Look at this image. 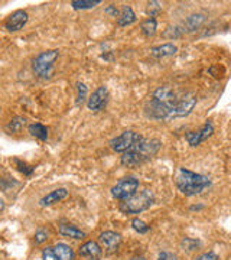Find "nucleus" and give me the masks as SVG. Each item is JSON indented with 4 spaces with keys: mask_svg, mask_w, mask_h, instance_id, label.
I'll return each instance as SVG.
<instances>
[{
    "mask_svg": "<svg viewBox=\"0 0 231 260\" xmlns=\"http://www.w3.org/2000/svg\"><path fill=\"white\" fill-rule=\"evenodd\" d=\"M29 133H30L34 138L42 140V142H45V140L48 139V129H46L44 124H41V123H32V124L29 126Z\"/></svg>",
    "mask_w": 231,
    "mask_h": 260,
    "instance_id": "6ab92c4d",
    "label": "nucleus"
},
{
    "mask_svg": "<svg viewBox=\"0 0 231 260\" xmlns=\"http://www.w3.org/2000/svg\"><path fill=\"white\" fill-rule=\"evenodd\" d=\"M160 10H162V3L160 2H156V0H152V2H149L148 3V15L150 18H155L156 15L160 13Z\"/></svg>",
    "mask_w": 231,
    "mask_h": 260,
    "instance_id": "393cba45",
    "label": "nucleus"
},
{
    "mask_svg": "<svg viewBox=\"0 0 231 260\" xmlns=\"http://www.w3.org/2000/svg\"><path fill=\"white\" fill-rule=\"evenodd\" d=\"M106 13H107V15H110V16H113V18H119V16H120V10L117 9L114 5L107 6V8H106Z\"/></svg>",
    "mask_w": 231,
    "mask_h": 260,
    "instance_id": "2f4dec72",
    "label": "nucleus"
},
{
    "mask_svg": "<svg viewBox=\"0 0 231 260\" xmlns=\"http://www.w3.org/2000/svg\"><path fill=\"white\" fill-rule=\"evenodd\" d=\"M131 227H133V230L138 232L139 234H145V233H148L149 229H150L148 224L145 223V221H142V220H139V218L131 220Z\"/></svg>",
    "mask_w": 231,
    "mask_h": 260,
    "instance_id": "a878e982",
    "label": "nucleus"
},
{
    "mask_svg": "<svg viewBox=\"0 0 231 260\" xmlns=\"http://www.w3.org/2000/svg\"><path fill=\"white\" fill-rule=\"evenodd\" d=\"M25 124H26V119H25V117H20V116H16V117H13V119L8 123L6 130H8L9 133H18V132H20V130L23 129Z\"/></svg>",
    "mask_w": 231,
    "mask_h": 260,
    "instance_id": "412c9836",
    "label": "nucleus"
},
{
    "mask_svg": "<svg viewBox=\"0 0 231 260\" xmlns=\"http://www.w3.org/2000/svg\"><path fill=\"white\" fill-rule=\"evenodd\" d=\"M155 203V195L149 189H143L140 192L131 195L127 200L120 203V210L126 214H139L146 211Z\"/></svg>",
    "mask_w": 231,
    "mask_h": 260,
    "instance_id": "7ed1b4c3",
    "label": "nucleus"
},
{
    "mask_svg": "<svg viewBox=\"0 0 231 260\" xmlns=\"http://www.w3.org/2000/svg\"><path fill=\"white\" fill-rule=\"evenodd\" d=\"M15 164H16V167L20 172H23L25 175H30L32 172H34V167H29L26 162H22V160H19V159H15Z\"/></svg>",
    "mask_w": 231,
    "mask_h": 260,
    "instance_id": "cd10ccee",
    "label": "nucleus"
},
{
    "mask_svg": "<svg viewBox=\"0 0 231 260\" xmlns=\"http://www.w3.org/2000/svg\"><path fill=\"white\" fill-rule=\"evenodd\" d=\"M140 29H142V34L145 37H153L156 34L157 29V22L155 18H148L142 25H140Z\"/></svg>",
    "mask_w": 231,
    "mask_h": 260,
    "instance_id": "aec40b11",
    "label": "nucleus"
},
{
    "mask_svg": "<svg viewBox=\"0 0 231 260\" xmlns=\"http://www.w3.org/2000/svg\"><path fill=\"white\" fill-rule=\"evenodd\" d=\"M87 94H88L87 85L83 83L77 84V104H78V106H81V104L87 100Z\"/></svg>",
    "mask_w": 231,
    "mask_h": 260,
    "instance_id": "b1692460",
    "label": "nucleus"
},
{
    "mask_svg": "<svg viewBox=\"0 0 231 260\" xmlns=\"http://www.w3.org/2000/svg\"><path fill=\"white\" fill-rule=\"evenodd\" d=\"M185 34V30L182 26H174V28H168L167 32H165V37L169 38V39H174V38L182 37Z\"/></svg>",
    "mask_w": 231,
    "mask_h": 260,
    "instance_id": "bb28decb",
    "label": "nucleus"
},
{
    "mask_svg": "<svg viewBox=\"0 0 231 260\" xmlns=\"http://www.w3.org/2000/svg\"><path fill=\"white\" fill-rule=\"evenodd\" d=\"M42 260H59L55 254L54 247H46L42 250Z\"/></svg>",
    "mask_w": 231,
    "mask_h": 260,
    "instance_id": "c85d7f7f",
    "label": "nucleus"
},
{
    "mask_svg": "<svg viewBox=\"0 0 231 260\" xmlns=\"http://www.w3.org/2000/svg\"><path fill=\"white\" fill-rule=\"evenodd\" d=\"M67 195H68V191H67L65 188H58V189H55V191H52V192L46 194L45 197H42V198L39 200V205H42V207H48V205L55 204V203H58V201L64 200Z\"/></svg>",
    "mask_w": 231,
    "mask_h": 260,
    "instance_id": "ddd939ff",
    "label": "nucleus"
},
{
    "mask_svg": "<svg viewBox=\"0 0 231 260\" xmlns=\"http://www.w3.org/2000/svg\"><path fill=\"white\" fill-rule=\"evenodd\" d=\"M107 97H109L107 88H106L104 85L98 87V88L90 95V99H88V102H87L88 109L92 110V112H100L103 107L106 106V103H107Z\"/></svg>",
    "mask_w": 231,
    "mask_h": 260,
    "instance_id": "9d476101",
    "label": "nucleus"
},
{
    "mask_svg": "<svg viewBox=\"0 0 231 260\" xmlns=\"http://www.w3.org/2000/svg\"><path fill=\"white\" fill-rule=\"evenodd\" d=\"M136 20V15L130 6H123L120 10V16L117 19L119 26H129Z\"/></svg>",
    "mask_w": 231,
    "mask_h": 260,
    "instance_id": "f3484780",
    "label": "nucleus"
},
{
    "mask_svg": "<svg viewBox=\"0 0 231 260\" xmlns=\"http://www.w3.org/2000/svg\"><path fill=\"white\" fill-rule=\"evenodd\" d=\"M200 246H201L200 240H196V239H191V237H185L184 240L181 242V247L186 251L198 250V247H200Z\"/></svg>",
    "mask_w": 231,
    "mask_h": 260,
    "instance_id": "5701e85b",
    "label": "nucleus"
},
{
    "mask_svg": "<svg viewBox=\"0 0 231 260\" xmlns=\"http://www.w3.org/2000/svg\"><path fill=\"white\" fill-rule=\"evenodd\" d=\"M204 22H205V15L204 13H195V15H191L189 18H186L182 28H184L185 32H194V30L203 26Z\"/></svg>",
    "mask_w": 231,
    "mask_h": 260,
    "instance_id": "4468645a",
    "label": "nucleus"
},
{
    "mask_svg": "<svg viewBox=\"0 0 231 260\" xmlns=\"http://www.w3.org/2000/svg\"><path fill=\"white\" fill-rule=\"evenodd\" d=\"M214 133V127L211 123H205L203 127L196 132H188L186 133V140L191 146H198L200 143H203L204 140H207Z\"/></svg>",
    "mask_w": 231,
    "mask_h": 260,
    "instance_id": "1a4fd4ad",
    "label": "nucleus"
},
{
    "mask_svg": "<svg viewBox=\"0 0 231 260\" xmlns=\"http://www.w3.org/2000/svg\"><path fill=\"white\" fill-rule=\"evenodd\" d=\"M98 240L102 243V246L106 249L107 251H116L119 249L121 243V236L119 233L116 232H103L98 237Z\"/></svg>",
    "mask_w": 231,
    "mask_h": 260,
    "instance_id": "9b49d317",
    "label": "nucleus"
},
{
    "mask_svg": "<svg viewBox=\"0 0 231 260\" xmlns=\"http://www.w3.org/2000/svg\"><path fill=\"white\" fill-rule=\"evenodd\" d=\"M131 260H145V257H133Z\"/></svg>",
    "mask_w": 231,
    "mask_h": 260,
    "instance_id": "72a5a7b5",
    "label": "nucleus"
},
{
    "mask_svg": "<svg viewBox=\"0 0 231 260\" xmlns=\"http://www.w3.org/2000/svg\"><path fill=\"white\" fill-rule=\"evenodd\" d=\"M46 239H48V232L44 230V229H39V230L35 233V243H37V244H41V243L46 242Z\"/></svg>",
    "mask_w": 231,
    "mask_h": 260,
    "instance_id": "c756f323",
    "label": "nucleus"
},
{
    "mask_svg": "<svg viewBox=\"0 0 231 260\" xmlns=\"http://www.w3.org/2000/svg\"><path fill=\"white\" fill-rule=\"evenodd\" d=\"M78 254L87 260H100V257H102V247L97 242H85L78 249Z\"/></svg>",
    "mask_w": 231,
    "mask_h": 260,
    "instance_id": "f8f14e48",
    "label": "nucleus"
},
{
    "mask_svg": "<svg viewBox=\"0 0 231 260\" xmlns=\"http://www.w3.org/2000/svg\"><path fill=\"white\" fill-rule=\"evenodd\" d=\"M157 260H176V256L174 253H169V251H160Z\"/></svg>",
    "mask_w": 231,
    "mask_h": 260,
    "instance_id": "473e14b6",
    "label": "nucleus"
},
{
    "mask_svg": "<svg viewBox=\"0 0 231 260\" xmlns=\"http://www.w3.org/2000/svg\"><path fill=\"white\" fill-rule=\"evenodd\" d=\"M139 181L136 178H123L120 179L116 185L111 188V195L117 200H127L131 195H135L138 192Z\"/></svg>",
    "mask_w": 231,
    "mask_h": 260,
    "instance_id": "423d86ee",
    "label": "nucleus"
},
{
    "mask_svg": "<svg viewBox=\"0 0 231 260\" xmlns=\"http://www.w3.org/2000/svg\"><path fill=\"white\" fill-rule=\"evenodd\" d=\"M195 104H196V97H195L194 94H186L182 99H178V102H176L172 112H171L169 120L175 119V117H185V116H188L189 113L194 110Z\"/></svg>",
    "mask_w": 231,
    "mask_h": 260,
    "instance_id": "0eeeda50",
    "label": "nucleus"
},
{
    "mask_svg": "<svg viewBox=\"0 0 231 260\" xmlns=\"http://www.w3.org/2000/svg\"><path fill=\"white\" fill-rule=\"evenodd\" d=\"M178 48L174 44H163V45H157L150 49V55L155 58H167V56L175 55Z\"/></svg>",
    "mask_w": 231,
    "mask_h": 260,
    "instance_id": "2eb2a0df",
    "label": "nucleus"
},
{
    "mask_svg": "<svg viewBox=\"0 0 231 260\" xmlns=\"http://www.w3.org/2000/svg\"><path fill=\"white\" fill-rule=\"evenodd\" d=\"M196 260H218V254L214 251H207V253L201 254L200 257H196Z\"/></svg>",
    "mask_w": 231,
    "mask_h": 260,
    "instance_id": "7c9ffc66",
    "label": "nucleus"
},
{
    "mask_svg": "<svg viewBox=\"0 0 231 260\" xmlns=\"http://www.w3.org/2000/svg\"><path fill=\"white\" fill-rule=\"evenodd\" d=\"M102 2L100 0H73L71 2V6L74 9H91V8H95L98 6Z\"/></svg>",
    "mask_w": 231,
    "mask_h": 260,
    "instance_id": "4be33fe9",
    "label": "nucleus"
},
{
    "mask_svg": "<svg viewBox=\"0 0 231 260\" xmlns=\"http://www.w3.org/2000/svg\"><path fill=\"white\" fill-rule=\"evenodd\" d=\"M59 56V52L56 49L41 52L34 59V71L41 78H51L54 75V64Z\"/></svg>",
    "mask_w": 231,
    "mask_h": 260,
    "instance_id": "20e7f679",
    "label": "nucleus"
},
{
    "mask_svg": "<svg viewBox=\"0 0 231 260\" xmlns=\"http://www.w3.org/2000/svg\"><path fill=\"white\" fill-rule=\"evenodd\" d=\"M59 234L64 237L75 239V240H80V239L85 237V233L81 232L80 229H77L75 225H71V224H61L59 225Z\"/></svg>",
    "mask_w": 231,
    "mask_h": 260,
    "instance_id": "dca6fc26",
    "label": "nucleus"
},
{
    "mask_svg": "<svg viewBox=\"0 0 231 260\" xmlns=\"http://www.w3.org/2000/svg\"><path fill=\"white\" fill-rule=\"evenodd\" d=\"M54 250L59 260H74V250L65 243H58L54 246Z\"/></svg>",
    "mask_w": 231,
    "mask_h": 260,
    "instance_id": "a211bd4d",
    "label": "nucleus"
},
{
    "mask_svg": "<svg viewBox=\"0 0 231 260\" xmlns=\"http://www.w3.org/2000/svg\"><path fill=\"white\" fill-rule=\"evenodd\" d=\"M28 13L25 10H16L10 15L9 18L5 22V29H8L9 32H18L28 23Z\"/></svg>",
    "mask_w": 231,
    "mask_h": 260,
    "instance_id": "6e6552de",
    "label": "nucleus"
},
{
    "mask_svg": "<svg viewBox=\"0 0 231 260\" xmlns=\"http://www.w3.org/2000/svg\"><path fill=\"white\" fill-rule=\"evenodd\" d=\"M162 146V142L157 139H142L133 148L124 152L121 156V164L127 168H135L142 165L143 162H146L149 159H152Z\"/></svg>",
    "mask_w": 231,
    "mask_h": 260,
    "instance_id": "f257e3e1",
    "label": "nucleus"
},
{
    "mask_svg": "<svg viewBox=\"0 0 231 260\" xmlns=\"http://www.w3.org/2000/svg\"><path fill=\"white\" fill-rule=\"evenodd\" d=\"M176 185L182 194L188 197L203 194L207 188L211 186V179L205 175L192 172L186 168H181L176 177Z\"/></svg>",
    "mask_w": 231,
    "mask_h": 260,
    "instance_id": "f03ea898",
    "label": "nucleus"
},
{
    "mask_svg": "<svg viewBox=\"0 0 231 260\" xmlns=\"http://www.w3.org/2000/svg\"><path fill=\"white\" fill-rule=\"evenodd\" d=\"M142 138L143 136H140L139 133L133 132V130H126L121 135H119L117 138L111 139V149L119 152V153H124V152H127V150L133 148Z\"/></svg>",
    "mask_w": 231,
    "mask_h": 260,
    "instance_id": "39448f33",
    "label": "nucleus"
}]
</instances>
